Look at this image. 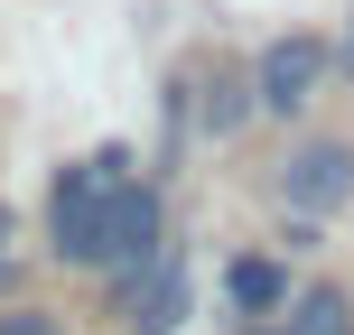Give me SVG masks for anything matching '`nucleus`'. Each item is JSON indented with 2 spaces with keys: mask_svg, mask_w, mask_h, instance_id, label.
Returning <instances> with one entry per match:
<instances>
[{
  "mask_svg": "<svg viewBox=\"0 0 354 335\" xmlns=\"http://www.w3.org/2000/svg\"><path fill=\"white\" fill-rule=\"evenodd\" d=\"M122 186H131V149H93V159H75L66 177H56V195H47V242H56V261L93 270V251H103V214H112Z\"/></svg>",
  "mask_w": 354,
  "mask_h": 335,
  "instance_id": "f257e3e1",
  "label": "nucleus"
},
{
  "mask_svg": "<svg viewBox=\"0 0 354 335\" xmlns=\"http://www.w3.org/2000/svg\"><path fill=\"white\" fill-rule=\"evenodd\" d=\"M168 251V214H159V186H140L131 177L122 195H112L103 214V251H93V270H112V280H140L149 261Z\"/></svg>",
  "mask_w": 354,
  "mask_h": 335,
  "instance_id": "f03ea898",
  "label": "nucleus"
},
{
  "mask_svg": "<svg viewBox=\"0 0 354 335\" xmlns=\"http://www.w3.org/2000/svg\"><path fill=\"white\" fill-rule=\"evenodd\" d=\"M354 195V140H308V149H289V168H280V205L289 214H336Z\"/></svg>",
  "mask_w": 354,
  "mask_h": 335,
  "instance_id": "7ed1b4c3",
  "label": "nucleus"
},
{
  "mask_svg": "<svg viewBox=\"0 0 354 335\" xmlns=\"http://www.w3.org/2000/svg\"><path fill=\"white\" fill-rule=\"evenodd\" d=\"M317 84H326V37H270V47H261V66H252V93H261V112H299Z\"/></svg>",
  "mask_w": 354,
  "mask_h": 335,
  "instance_id": "20e7f679",
  "label": "nucleus"
},
{
  "mask_svg": "<svg viewBox=\"0 0 354 335\" xmlns=\"http://www.w3.org/2000/svg\"><path fill=\"white\" fill-rule=\"evenodd\" d=\"M122 298H131V326H140V335H177V326H187V251L168 242L140 280H122Z\"/></svg>",
  "mask_w": 354,
  "mask_h": 335,
  "instance_id": "39448f33",
  "label": "nucleus"
},
{
  "mask_svg": "<svg viewBox=\"0 0 354 335\" xmlns=\"http://www.w3.org/2000/svg\"><path fill=\"white\" fill-rule=\"evenodd\" d=\"M224 298L243 307V317H270V307H289V270L280 261H233L224 270Z\"/></svg>",
  "mask_w": 354,
  "mask_h": 335,
  "instance_id": "423d86ee",
  "label": "nucleus"
},
{
  "mask_svg": "<svg viewBox=\"0 0 354 335\" xmlns=\"http://www.w3.org/2000/svg\"><path fill=\"white\" fill-rule=\"evenodd\" d=\"M196 112H205V131H214V140H233V131H243L252 112H261V93H252L243 75H224V66H214V84L196 93Z\"/></svg>",
  "mask_w": 354,
  "mask_h": 335,
  "instance_id": "0eeeda50",
  "label": "nucleus"
},
{
  "mask_svg": "<svg viewBox=\"0 0 354 335\" xmlns=\"http://www.w3.org/2000/svg\"><path fill=\"white\" fill-rule=\"evenodd\" d=\"M280 335H354V298H345V289H299Z\"/></svg>",
  "mask_w": 354,
  "mask_h": 335,
  "instance_id": "6e6552de",
  "label": "nucleus"
},
{
  "mask_svg": "<svg viewBox=\"0 0 354 335\" xmlns=\"http://www.w3.org/2000/svg\"><path fill=\"white\" fill-rule=\"evenodd\" d=\"M0 335H56V317H0Z\"/></svg>",
  "mask_w": 354,
  "mask_h": 335,
  "instance_id": "1a4fd4ad",
  "label": "nucleus"
},
{
  "mask_svg": "<svg viewBox=\"0 0 354 335\" xmlns=\"http://www.w3.org/2000/svg\"><path fill=\"white\" fill-rule=\"evenodd\" d=\"M0 242H10V205H0Z\"/></svg>",
  "mask_w": 354,
  "mask_h": 335,
  "instance_id": "9d476101",
  "label": "nucleus"
},
{
  "mask_svg": "<svg viewBox=\"0 0 354 335\" xmlns=\"http://www.w3.org/2000/svg\"><path fill=\"white\" fill-rule=\"evenodd\" d=\"M345 66H354V47H345Z\"/></svg>",
  "mask_w": 354,
  "mask_h": 335,
  "instance_id": "9b49d317",
  "label": "nucleus"
}]
</instances>
